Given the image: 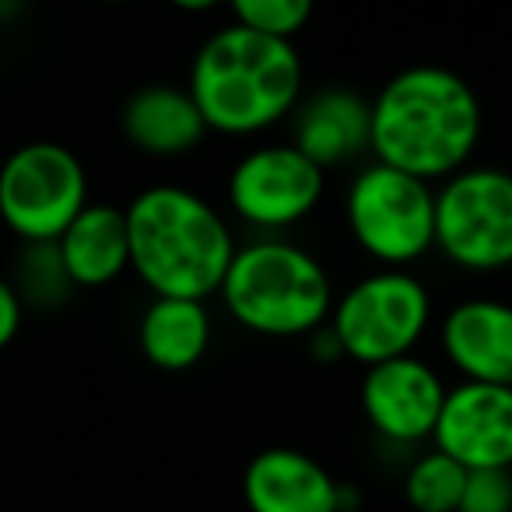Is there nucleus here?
Returning a JSON list of instances; mask_svg holds the SVG:
<instances>
[{"label":"nucleus","instance_id":"9b49d317","mask_svg":"<svg viewBox=\"0 0 512 512\" xmlns=\"http://www.w3.org/2000/svg\"><path fill=\"white\" fill-rule=\"evenodd\" d=\"M446 383L418 355H400L365 369L362 411L369 425L390 442L432 439L439 421Z\"/></svg>","mask_w":512,"mask_h":512},{"label":"nucleus","instance_id":"dca6fc26","mask_svg":"<svg viewBox=\"0 0 512 512\" xmlns=\"http://www.w3.org/2000/svg\"><path fill=\"white\" fill-rule=\"evenodd\" d=\"M123 137L155 158L190 155L211 134L186 85H144L123 106Z\"/></svg>","mask_w":512,"mask_h":512},{"label":"nucleus","instance_id":"20e7f679","mask_svg":"<svg viewBox=\"0 0 512 512\" xmlns=\"http://www.w3.org/2000/svg\"><path fill=\"white\" fill-rule=\"evenodd\" d=\"M218 299L249 334L309 337L330 320L337 295L320 256L281 235H260L235 249Z\"/></svg>","mask_w":512,"mask_h":512},{"label":"nucleus","instance_id":"412c9836","mask_svg":"<svg viewBox=\"0 0 512 512\" xmlns=\"http://www.w3.org/2000/svg\"><path fill=\"white\" fill-rule=\"evenodd\" d=\"M18 327H22V299L8 281L0 278V351L15 341Z\"/></svg>","mask_w":512,"mask_h":512},{"label":"nucleus","instance_id":"4468645a","mask_svg":"<svg viewBox=\"0 0 512 512\" xmlns=\"http://www.w3.org/2000/svg\"><path fill=\"white\" fill-rule=\"evenodd\" d=\"M369 134V102L348 88H327L299 102L292 113V144L323 172L355 162L362 151H369Z\"/></svg>","mask_w":512,"mask_h":512},{"label":"nucleus","instance_id":"f8f14e48","mask_svg":"<svg viewBox=\"0 0 512 512\" xmlns=\"http://www.w3.org/2000/svg\"><path fill=\"white\" fill-rule=\"evenodd\" d=\"M249 512H341L344 488L320 460L274 446L256 453L242 474Z\"/></svg>","mask_w":512,"mask_h":512},{"label":"nucleus","instance_id":"f03ea898","mask_svg":"<svg viewBox=\"0 0 512 512\" xmlns=\"http://www.w3.org/2000/svg\"><path fill=\"white\" fill-rule=\"evenodd\" d=\"M302 57L292 39H274L225 25L200 43L186 92L193 95L207 130L253 137L278 127L302 102Z\"/></svg>","mask_w":512,"mask_h":512},{"label":"nucleus","instance_id":"39448f33","mask_svg":"<svg viewBox=\"0 0 512 512\" xmlns=\"http://www.w3.org/2000/svg\"><path fill=\"white\" fill-rule=\"evenodd\" d=\"M355 246L379 267L407 271L435 249V190L383 162L355 172L344 197Z\"/></svg>","mask_w":512,"mask_h":512},{"label":"nucleus","instance_id":"423d86ee","mask_svg":"<svg viewBox=\"0 0 512 512\" xmlns=\"http://www.w3.org/2000/svg\"><path fill=\"white\" fill-rule=\"evenodd\" d=\"M432 323V295L414 274L383 267L334 299L330 334L341 355L358 365H379L400 355H414L418 341Z\"/></svg>","mask_w":512,"mask_h":512},{"label":"nucleus","instance_id":"4be33fe9","mask_svg":"<svg viewBox=\"0 0 512 512\" xmlns=\"http://www.w3.org/2000/svg\"><path fill=\"white\" fill-rule=\"evenodd\" d=\"M165 4L176 11H186V15H204V11H214L225 0H165Z\"/></svg>","mask_w":512,"mask_h":512},{"label":"nucleus","instance_id":"ddd939ff","mask_svg":"<svg viewBox=\"0 0 512 512\" xmlns=\"http://www.w3.org/2000/svg\"><path fill=\"white\" fill-rule=\"evenodd\" d=\"M442 355L467 383L512 386V306L467 299L442 320Z\"/></svg>","mask_w":512,"mask_h":512},{"label":"nucleus","instance_id":"a211bd4d","mask_svg":"<svg viewBox=\"0 0 512 512\" xmlns=\"http://www.w3.org/2000/svg\"><path fill=\"white\" fill-rule=\"evenodd\" d=\"M463 484H467V467L442 449H432L407 470L404 495L414 512H456Z\"/></svg>","mask_w":512,"mask_h":512},{"label":"nucleus","instance_id":"5701e85b","mask_svg":"<svg viewBox=\"0 0 512 512\" xmlns=\"http://www.w3.org/2000/svg\"><path fill=\"white\" fill-rule=\"evenodd\" d=\"M102 4H127V0H102Z\"/></svg>","mask_w":512,"mask_h":512},{"label":"nucleus","instance_id":"7ed1b4c3","mask_svg":"<svg viewBox=\"0 0 512 512\" xmlns=\"http://www.w3.org/2000/svg\"><path fill=\"white\" fill-rule=\"evenodd\" d=\"M130 271L151 295L211 299L235 256L232 225L200 193L176 183L141 190L127 211Z\"/></svg>","mask_w":512,"mask_h":512},{"label":"nucleus","instance_id":"f3484780","mask_svg":"<svg viewBox=\"0 0 512 512\" xmlns=\"http://www.w3.org/2000/svg\"><path fill=\"white\" fill-rule=\"evenodd\" d=\"M211 309L204 299L155 295L137 323L141 355L162 372H186L211 348Z\"/></svg>","mask_w":512,"mask_h":512},{"label":"nucleus","instance_id":"9d476101","mask_svg":"<svg viewBox=\"0 0 512 512\" xmlns=\"http://www.w3.org/2000/svg\"><path fill=\"white\" fill-rule=\"evenodd\" d=\"M432 439L467 470H512V386L463 379L446 390Z\"/></svg>","mask_w":512,"mask_h":512},{"label":"nucleus","instance_id":"0eeeda50","mask_svg":"<svg viewBox=\"0 0 512 512\" xmlns=\"http://www.w3.org/2000/svg\"><path fill=\"white\" fill-rule=\"evenodd\" d=\"M435 249L463 271L512 267V172L467 165L435 190Z\"/></svg>","mask_w":512,"mask_h":512},{"label":"nucleus","instance_id":"f257e3e1","mask_svg":"<svg viewBox=\"0 0 512 512\" xmlns=\"http://www.w3.org/2000/svg\"><path fill=\"white\" fill-rule=\"evenodd\" d=\"M372 134L369 151L376 162L442 183L467 169L481 141V99L449 67L418 64L393 74L369 102Z\"/></svg>","mask_w":512,"mask_h":512},{"label":"nucleus","instance_id":"6e6552de","mask_svg":"<svg viewBox=\"0 0 512 512\" xmlns=\"http://www.w3.org/2000/svg\"><path fill=\"white\" fill-rule=\"evenodd\" d=\"M88 207V176L74 151L32 141L0 165V221L32 246H50Z\"/></svg>","mask_w":512,"mask_h":512},{"label":"nucleus","instance_id":"aec40b11","mask_svg":"<svg viewBox=\"0 0 512 512\" xmlns=\"http://www.w3.org/2000/svg\"><path fill=\"white\" fill-rule=\"evenodd\" d=\"M456 512H512V470H467Z\"/></svg>","mask_w":512,"mask_h":512},{"label":"nucleus","instance_id":"1a4fd4ad","mask_svg":"<svg viewBox=\"0 0 512 512\" xmlns=\"http://www.w3.org/2000/svg\"><path fill=\"white\" fill-rule=\"evenodd\" d=\"M327 172L313 165L292 141L260 144L235 162L228 176V204L235 218L264 235L306 221L320 207Z\"/></svg>","mask_w":512,"mask_h":512},{"label":"nucleus","instance_id":"2eb2a0df","mask_svg":"<svg viewBox=\"0 0 512 512\" xmlns=\"http://www.w3.org/2000/svg\"><path fill=\"white\" fill-rule=\"evenodd\" d=\"M67 285L106 288L130 271L127 214L109 204H88L53 242Z\"/></svg>","mask_w":512,"mask_h":512},{"label":"nucleus","instance_id":"6ab92c4d","mask_svg":"<svg viewBox=\"0 0 512 512\" xmlns=\"http://www.w3.org/2000/svg\"><path fill=\"white\" fill-rule=\"evenodd\" d=\"M225 4L235 25L274 39H295L316 8V0H225Z\"/></svg>","mask_w":512,"mask_h":512}]
</instances>
